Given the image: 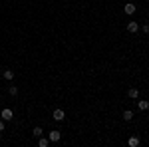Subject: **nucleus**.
<instances>
[{"mask_svg":"<svg viewBox=\"0 0 149 147\" xmlns=\"http://www.w3.org/2000/svg\"><path fill=\"white\" fill-rule=\"evenodd\" d=\"M14 78V72L12 70H4V79H12Z\"/></svg>","mask_w":149,"mask_h":147,"instance_id":"obj_12","label":"nucleus"},{"mask_svg":"<svg viewBox=\"0 0 149 147\" xmlns=\"http://www.w3.org/2000/svg\"><path fill=\"white\" fill-rule=\"evenodd\" d=\"M42 133H44L42 127H34V129H32V135H34V137H42Z\"/></svg>","mask_w":149,"mask_h":147,"instance_id":"obj_10","label":"nucleus"},{"mask_svg":"<svg viewBox=\"0 0 149 147\" xmlns=\"http://www.w3.org/2000/svg\"><path fill=\"white\" fill-rule=\"evenodd\" d=\"M127 98H131V100H137L139 98V91L135 88H131V90H127Z\"/></svg>","mask_w":149,"mask_h":147,"instance_id":"obj_6","label":"nucleus"},{"mask_svg":"<svg viewBox=\"0 0 149 147\" xmlns=\"http://www.w3.org/2000/svg\"><path fill=\"white\" fill-rule=\"evenodd\" d=\"M8 93H10V95H16V93H18V88H16V86H10V88H8Z\"/></svg>","mask_w":149,"mask_h":147,"instance_id":"obj_13","label":"nucleus"},{"mask_svg":"<svg viewBox=\"0 0 149 147\" xmlns=\"http://www.w3.org/2000/svg\"><path fill=\"white\" fill-rule=\"evenodd\" d=\"M137 30H139V24L137 22H127V32H129V34H135Z\"/></svg>","mask_w":149,"mask_h":147,"instance_id":"obj_4","label":"nucleus"},{"mask_svg":"<svg viewBox=\"0 0 149 147\" xmlns=\"http://www.w3.org/2000/svg\"><path fill=\"white\" fill-rule=\"evenodd\" d=\"M123 119H125V121H131V119H133V111H131V109H125V111H123Z\"/></svg>","mask_w":149,"mask_h":147,"instance_id":"obj_9","label":"nucleus"},{"mask_svg":"<svg viewBox=\"0 0 149 147\" xmlns=\"http://www.w3.org/2000/svg\"><path fill=\"white\" fill-rule=\"evenodd\" d=\"M137 107L141 111H145V109H149V102L147 100H141V102H137Z\"/></svg>","mask_w":149,"mask_h":147,"instance_id":"obj_7","label":"nucleus"},{"mask_svg":"<svg viewBox=\"0 0 149 147\" xmlns=\"http://www.w3.org/2000/svg\"><path fill=\"white\" fill-rule=\"evenodd\" d=\"M143 32H145V34H149V24H143Z\"/></svg>","mask_w":149,"mask_h":147,"instance_id":"obj_14","label":"nucleus"},{"mask_svg":"<svg viewBox=\"0 0 149 147\" xmlns=\"http://www.w3.org/2000/svg\"><path fill=\"white\" fill-rule=\"evenodd\" d=\"M127 145H129V147H137L139 145V139H137V137H129V139H127Z\"/></svg>","mask_w":149,"mask_h":147,"instance_id":"obj_8","label":"nucleus"},{"mask_svg":"<svg viewBox=\"0 0 149 147\" xmlns=\"http://www.w3.org/2000/svg\"><path fill=\"white\" fill-rule=\"evenodd\" d=\"M52 117H54V121H64L66 113H64V109H54V113H52Z\"/></svg>","mask_w":149,"mask_h":147,"instance_id":"obj_3","label":"nucleus"},{"mask_svg":"<svg viewBox=\"0 0 149 147\" xmlns=\"http://www.w3.org/2000/svg\"><path fill=\"white\" fill-rule=\"evenodd\" d=\"M12 117H14L12 109H2V119H4V121H10Z\"/></svg>","mask_w":149,"mask_h":147,"instance_id":"obj_5","label":"nucleus"},{"mask_svg":"<svg viewBox=\"0 0 149 147\" xmlns=\"http://www.w3.org/2000/svg\"><path fill=\"white\" fill-rule=\"evenodd\" d=\"M48 143H50L48 137H40V141H38V145H40V147H48Z\"/></svg>","mask_w":149,"mask_h":147,"instance_id":"obj_11","label":"nucleus"},{"mask_svg":"<svg viewBox=\"0 0 149 147\" xmlns=\"http://www.w3.org/2000/svg\"><path fill=\"white\" fill-rule=\"evenodd\" d=\"M48 139H50V143H58V141L62 139V133H60L58 129H54V131H50V135H48Z\"/></svg>","mask_w":149,"mask_h":147,"instance_id":"obj_1","label":"nucleus"},{"mask_svg":"<svg viewBox=\"0 0 149 147\" xmlns=\"http://www.w3.org/2000/svg\"><path fill=\"white\" fill-rule=\"evenodd\" d=\"M135 10H137V6H135V4H131V2H127L125 6H123V12H125L127 16H131V14H135Z\"/></svg>","mask_w":149,"mask_h":147,"instance_id":"obj_2","label":"nucleus"},{"mask_svg":"<svg viewBox=\"0 0 149 147\" xmlns=\"http://www.w3.org/2000/svg\"><path fill=\"white\" fill-rule=\"evenodd\" d=\"M0 131H4V121H0Z\"/></svg>","mask_w":149,"mask_h":147,"instance_id":"obj_15","label":"nucleus"}]
</instances>
